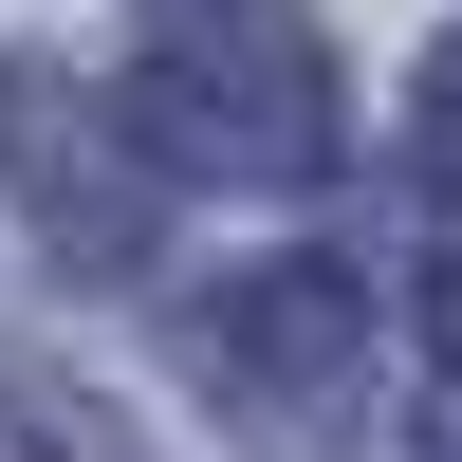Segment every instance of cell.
Returning <instances> with one entry per match:
<instances>
[{"label": "cell", "mask_w": 462, "mask_h": 462, "mask_svg": "<svg viewBox=\"0 0 462 462\" xmlns=\"http://www.w3.org/2000/svg\"><path fill=\"white\" fill-rule=\"evenodd\" d=\"M111 130L148 148V185H333L352 74L296 0H167L111 74Z\"/></svg>", "instance_id": "1"}, {"label": "cell", "mask_w": 462, "mask_h": 462, "mask_svg": "<svg viewBox=\"0 0 462 462\" xmlns=\"http://www.w3.org/2000/svg\"><path fill=\"white\" fill-rule=\"evenodd\" d=\"M185 370H204L222 407H259V426H315V407H352L370 389V278L352 259H222L204 296H185Z\"/></svg>", "instance_id": "2"}, {"label": "cell", "mask_w": 462, "mask_h": 462, "mask_svg": "<svg viewBox=\"0 0 462 462\" xmlns=\"http://www.w3.org/2000/svg\"><path fill=\"white\" fill-rule=\"evenodd\" d=\"M0 185H19L37 259H74V278H148V259H167L148 148L111 130V93H74L56 56H0Z\"/></svg>", "instance_id": "3"}, {"label": "cell", "mask_w": 462, "mask_h": 462, "mask_svg": "<svg viewBox=\"0 0 462 462\" xmlns=\"http://www.w3.org/2000/svg\"><path fill=\"white\" fill-rule=\"evenodd\" d=\"M0 462H167V444H148L111 389H74V370L0 352Z\"/></svg>", "instance_id": "4"}, {"label": "cell", "mask_w": 462, "mask_h": 462, "mask_svg": "<svg viewBox=\"0 0 462 462\" xmlns=\"http://www.w3.org/2000/svg\"><path fill=\"white\" fill-rule=\"evenodd\" d=\"M407 167H426V204L462 222V37H426V74H407Z\"/></svg>", "instance_id": "5"}, {"label": "cell", "mask_w": 462, "mask_h": 462, "mask_svg": "<svg viewBox=\"0 0 462 462\" xmlns=\"http://www.w3.org/2000/svg\"><path fill=\"white\" fill-rule=\"evenodd\" d=\"M426 389H444V426H462V259H426Z\"/></svg>", "instance_id": "6"}]
</instances>
